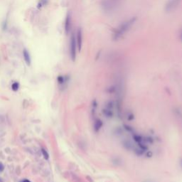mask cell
<instances>
[{
    "instance_id": "cell-1",
    "label": "cell",
    "mask_w": 182,
    "mask_h": 182,
    "mask_svg": "<svg viewBox=\"0 0 182 182\" xmlns=\"http://www.w3.org/2000/svg\"><path fill=\"white\" fill-rule=\"evenodd\" d=\"M137 20V18L136 17H133L121 23L118 26V27L115 29L114 32L113 33V35H112L113 41H119L120 38H122L125 35V34H127L131 29V28L136 23Z\"/></svg>"
},
{
    "instance_id": "cell-2",
    "label": "cell",
    "mask_w": 182,
    "mask_h": 182,
    "mask_svg": "<svg viewBox=\"0 0 182 182\" xmlns=\"http://www.w3.org/2000/svg\"><path fill=\"white\" fill-rule=\"evenodd\" d=\"M122 0H101L100 8L106 14L114 13L120 7Z\"/></svg>"
},
{
    "instance_id": "cell-3",
    "label": "cell",
    "mask_w": 182,
    "mask_h": 182,
    "mask_svg": "<svg viewBox=\"0 0 182 182\" xmlns=\"http://www.w3.org/2000/svg\"><path fill=\"white\" fill-rule=\"evenodd\" d=\"M182 0H167L164 6V11L168 14L172 13L178 8Z\"/></svg>"
},
{
    "instance_id": "cell-4",
    "label": "cell",
    "mask_w": 182,
    "mask_h": 182,
    "mask_svg": "<svg viewBox=\"0 0 182 182\" xmlns=\"http://www.w3.org/2000/svg\"><path fill=\"white\" fill-rule=\"evenodd\" d=\"M77 48H78V46L76 43V35L73 34L71 36V40H70V56L73 61H75L76 59Z\"/></svg>"
},
{
    "instance_id": "cell-5",
    "label": "cell",
    "mask_w": 182,
    "mask_h": 182,
    "mask_svg": "<svg viewBox=\"0 0 182 182\" xmlns=\"http://www.w3.org/2000/svg\"><path fill=\"white\" fill-rule=\"evenodd\" d=\"M71 26H72V18H71V13H68L67 16L66 17L65 20V32L66 34H68L71 30Z\"/></svg>"
},
{
    "instance_id": "cell-6",
    "label": "cell",
    "mask_w": 182,
    "mask_h": 182,
    "mask_svg": "<svg viewBox=\"0 0 182 182\" xmlns=\"http://www.w3.org/2000/svg\"><path fill=\"white\" fill-rule=\"evenodd\" d=\"M76 38L78 49L79 51H80L81 48H82V45H83V32H82V30L80 28H79L77 31V33L76 35Z\"/></svg>"
},
{
    "instance_id": "cell-7",
    "label": "cell",
    "mask_w": 182,
    "mask_h": 182,
    "mask_svg": "<svg viewBox=\"0 0 182 182\" xmlns=\"http://www.w3.org/2000/svg\"><path fill=\"white\" fill-rule=\"evenodd\" d=\"M122 144H123V147H124L125 149L128 150V151H133L134 149H135V145L133 144V142H132V141L129 140H123V142H122Z\"/></svg>"
},
{
    "instance_id": "cell-8",
    "label": "cell",
    "mask_w": 182,
    "mask_h": 182,
    "mask_svg": "<svg viewBox=\"0 0 182 182\" xmlns=\"http://www.w3.org/2000/svg\"><path fill=\"white\" fill-rule=\"evenodd\" d=\"M103 125V123L102 121L100 119H96L95 121H94V124H93V130L94 131L97 133L102 128Z\"/></svg>"
},
{
    "instance_id": "cell-9",
    "label": "cell",
    "mask_w": 182,
    "mask_h": 182,
    "mask_svg": "<svg viewBox=\"0 0 182 182\" xmlns=\"http://www.w3.org/2000/svg\"><path fill=\"white\" fill-rule=\"evenodd\" d=\"M102 114L107 118H112L114 115V112H113L112 110L107 108V107H105L104 109H102Z\"/></svg>"
},
{
    "instance_id": "cell-10",
    "label": "cell",
    "mask_w": 182,
    "mask_h": 182,
    "mask_svg": "<svg viewBox=\"0 0 182 182\" xmlns=\"http://www.w3.org/2000/svg\"><path fill=\"white\" fill-rule=\"evenodd\" d=\"M23 56H24V58L26 63L28 66H30V64H31V57H30V54H29V51L26 49H24Z\"/></svg>"
},
{
    "instance_id": "cell-11",
    "label": "cell",
    "mask_w": 182,
    "mask_h": 182,
    "mask_svg": "<svg viewBox=\"0 0 182 182\" xmlns=\"http://www.w3.org/2000/svg\"><path fill=\"white\" fill-rule=\"evenodd\" d=\"M174 114H175L176 117L178 119V120L182 125V111L179 108L176 107V108L174 109Z\"/></svg>"
},
{
    "instance_id": "cell-12",
    "label": "cell",
    "mask_w": 182,
    "mask_h": 182,
    "mask_svg": "<svg viewBox=\"0 0 182 182\" xmlns=\"http://www.w3.org/2000/svg\"><path fill=\"white\" fill-rule=\"evenodd\" d=\"M57 80H58V83L60 85H64L65 83H67L68 78H66L65 76H59L57 78Z\"/></svg>"
},
{
    "instance_id": "cell-13",
    "label": "cell",
    "mask_w": 182,
    "mask_h": 182,
    "mask_svg": "<svg viewBox=\"0 0 182 182\" xmlns=\"http://www.w3.org/2000/svg\"><path fill=\"white\" fill-rule=\"evenodd\" d=\"M133 152H135V154L137 156H139V157L142 156L143 154H145V152H144V150H142L141 148H140L139 147H135V149H134V150H133Z\"/></svg>"
},
{
    "instance_id": "cell-14",
    "label": "cell",
    "mask_w": 182,
    "mask_h": 182,
    "mask_svg": "<svg viewBox=\"0 0 182 182\" xmlns=\"http://www.w3.org/2000/svg\"><path fill=\"white\" fill-rule=\"evenodd\" d=\"M133 140L135 142H136L137 143H140V142H142L144 141V137H142L141 135H137V134H135L133 135Z\"/></svg>"
},
{
    "instance_id": "cell-15",
    "label": "cell",
    "mask_w": 182,
    "mask_h": 182,
    "mask_svg": "<svg viewBox=\"0 0 182 182\" xmlns=\"http://www.w3.org/2000/svg\"><path fill=\"white\" fill-rule=\"evenodd\" d=\"M19 83L15 82V83H14L12 85V89L13 91L16 92V91H17V90H19Z\"/></svg>"
},
{
    "instance_id": "cell-16",
    "label": "cell",
    "mask_w": 182,
    "mask_h": 182,
    "mask_svg": "<svg viewBox=\"0 0 182 182\" xmlns=\"http://www.w3.org/2000/svg\"><path fill=\"white\" fill-rule=\"evenodd\" d=\"M112 163L113 164H115L117 166L119 165L122 164V161H121V159L118 157H114L113 159H112Z\"/></svg>"
},
{
    "instance_id": "cell-17",
    "label": "cell",
    "mask_w": 182,
    "mask_h": 182,
    "mask_svg": "<svg viewBox=\"0 0 182 182\" xmlns=\"http://www.w3.org/2000/svg\"><path fill=\"white\" fill-rule=\"evenodd\" d=\"M153 141H154V140L151 137H144V142L145 143L151 144V143H153Z\"/></svg>"
},
{
    "instance_id": "cell-18",
    "label": "cell",
    "mask_w": 182,
    "mask_h": 182,
    "mask_svg": "<svg viewBox=\"0 0 182 182\" xmlns=\"http://www.w3.org/2000/svg\"><path fill=\"white\" fill-rule=\"evenodd\" d=\"M114 102L112 101H108V102H107V103L105 105V107L112 110V108L114 107Z\"/></svg>"
},
{
    "instance_id": "cell-19",
    "label": "cell",
    "mask_w": 182,
    "mask_h": 182,
    "mask_svg": "<svg viewBox=\"0 0 182 182\" xmlns=\"http://www.w3.org/2000/svg\"><path fill=\"white\" fill-rule=\"evenodd\" d=\"M124 129L125 130H127V132H134V128L130 126V125H124Z\"/></svg>"
},
{
    "instance_id": "cell-20",
    "label": "cell",
    "mask_w": 182,
    "mask_h": 182,
    "mask_svg": "<svg viewBox=\"0 0 182 182\" xmlns=\"http://www.w3.org/2000/svg\"><path fill=\"white\" fill-rule=\"evenodd\" d=\"M41 152H42V154H43V156L44 159H48V158H49V154H48V152L46 151V149H44L43 148H42V149H41Z\"/></svg>"
},
{
    "instance_id": "cell-21",
    "label": "cell",
    "mask_w": 182,
    "mask_h": 182,
    "mask_svg": "<svg viewBox=\"0 0 182 182\" xmlns=\"http://www.w3.org/2000/svg\"><path fill=\"white\" fill-rule=\"evenodd\" d=\"M127 119H128V120H130V121L133 120V119H134V118H135V115L133 114V113H132V112H129L127 113Z\"/></svg>"
},
{
    "instance_id": "cell-22",
    "label": "cell",
    "mask_w": 182,
    "mask_h": 182,
    "mask_svg": "<svg viewBox=\"0 0 182 182\" xmlns=\"http://www.w3.org/2000/svg\"><path fill=\"white\" fill-rule=\"evenodd\" d=\"M142 182H156V181L152 178H147V179L143 180Z\"/></svg>"
},
{
    "instance_id": "cell-23",
    "label": "cell",
    "mask_w": 182,
    "mask_h": 182,
    "mask_svg": "<svg viewBox=\"0 0 182 182\" xmlns=\"http://www.w3.org/2000/svg\"><path fill=\"white\" fill-rule=\"evenodd\" d=\"M4 170V166L2 163H0V172H2Z\"/></svg>"
},
{
    "instance_id": "cell-24",
    "label": "cell",
    "mask_w": 182,
    "mask_h": 182,
    "mask_svg": "<svg viewBox=\"0 0 182 182\" xmlns=\"http://www.w3.org/2000/svg\"><path fill=\"white\" fill-rule=\"evenodd\" d=\"M145 155H146V157H151L152 156V153L151 152H147L146 154H144Z\"/></svg>"
},
{
    "instance_id": "cell-25",
    "label": "cell",
    "mask_w": 182,
    "mask_h": 182,
    "mask_svg": "<svg viewBox=\"0 0 182 182\" xmlns=\"http://www.w3.org/2000/svg\"><path fill=\"white\" fill-rule=\"evenodd\" d=\"M179 39H180V41L182 42V29H181V31H180V32H179Z\"/></svg>"
},
{
    "instance_id": "cell-26",
    "label": "cell",
    "mask_w": 182,
    "mask_h": 182,
    "mask_svg": "<svg viewBox=\"0 0 182 182\" xmlns=\"http://www.w3.org/2000/svg\"><path fill=\"white\" fill-rule=\"evenodd\" d=\"M21 182H31L30 181H29L28 179H24L23 181H21Z\"/></svg>"
},
{
    "instance_id": "cell-27",
    "label": "cell",
    "mask_w": 182,
    "mask_h": 182,
    "mask_svg": "<svg viewBox=\"0 0 182 182\" xmlns=\"http://www.w3.org/2000/svg\"><path fill=\"white\" fill-rule=\"evenodd\" d=\"M180 166H181V169H182V158H181V160H180Z\"/></svg>"
},
{
    "instance_id": "cell-28",
    "label": "cell",
    "mask_w": 182,
    "mask_h": 182,
    "mask_svg": "<svg viewBox=\"0 0 182 182\" xmlns=\"http://www.w3.org/2000/svg\"><path fill=\"white\" fill-rule=\"evenodd\" d=\"M0 182H3V181H2V178H0Z\"/></svg>"
}]
</instances>
